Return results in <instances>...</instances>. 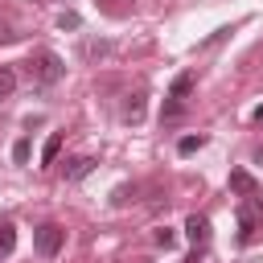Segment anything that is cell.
Listing matches in <instances>:
<instances>
[{
  "instance_id": "1",
  "label": "cell",
  "mask_w": 263,
  "mask_h": 263,
  "mask_svg": "<svg viewBox=\"0 0 263 263\" xmlns=\"http://www.w3.org/2000/svg\"><path fill=\"white\" fill-rule=\"evenodd\" d=\"M25 66H29L33 86H53V82H62V74H66V62H62L53 49H37Z\"/></svg>"
},
{
  "instance_id": "2",
  "label": "cell",
  "mask_w": 263,
  "mask_h": 263,
  "mask_svg": "<svg viewBox=\"0 0 263 263\" xmlns=\"http://www.w3.org/2000/svg\"><path fill=\"white\" fill-rule=\"evenodd\" d=\"M234 218H238V242H251V234L263 226V193H247L238 201Z\"/></svg>"
},
{
  "instance_id": "3",
  "label": "cell",
  "mask_w": 263,
  "mask_h": 263,
  "mask_svg": "<svg viewBox=\"0 0 263 263\" xmlns=\"http://www.w3.org/2000/svg\"><path fill=\"white\" fill-rule=\"evenodd\" d=\"M33 247H37V255H41V259H53V255L66 247V230H62L58 222H45V226H37V230H33Z\"/></svg>"
},
{
  "instance_id": "4",
  "label": "cell",
  "mask_w": 263,
  "mask_h": 263,
  "mask_svg": "<svg viewBox=\"0 0 263 263\" xmlns=\"http://www.w3.org/2000/svg\"><path fill=\"white\" fill-rule=\"evenodd\" d=\"M185 238H189L193 247H205V242H210V218H205V214H189V218H185Z\"/></svg>"
},
{
  "instance_id": "5",
  "label": "cell",
  "mask_w": 263,
  "mask_h": 263,
  "mask_svg": "<svg viewBox=\"0 0 263 263\" xmlns=\"http://www.w3.org/2000/svg\"><path fill=\"white\" fill-rule=\"evenodd\" d=\"M95 164H99L95 156H70V160L62 164V177H66V181H82V177L95 173Z\"/></svg>"
},
{
  "instance_id": "6",
  "label": "cell",
  "mask_w": 263,
  "mask_h": 263,
  "mask_svg": "<svg viewBox=\"0 0 263 263\" xmlns=\"http://www.w3.org/2000/svg\"><path fill=\"white\" fill-rule=\"evenodd\" d=\"M144 99H148L144 90L127 95V99H123V111H119V119H123V123H140V119H144Z\"/></svg>"
},
{
  "instance_id": "7",
  "label": "cell",
  "mask_w": 263,
  "mask_h": 263,
  "mask_svg": "<svg viewBox=\"0 0 263 263\" xmlns=\"http://www.w3.org/2000/svg\"><path fill=\"white\" fill-rule=\"evenodd\" d=\"M230 193L247 197V193H259V181L247 173V168H230Z\"/></svg>"
},
{
  "instance_id": "8",
  "label": "cell",
  "mask_w": 263,
  "mask_h": 263,
  "mask_svg": "<svg viewBox=\"0 0 263 263\" xmlns=\"http://www.w3.org/2000/svg\"><path fill=\"white\" fill-rule=\"evenodd\" d=\"M111 53V41H99V37H86L82 45H78V58L82 62H99V58H107Z\"/></svg>"
},
{
  "instance_id": "9",
  "label": "cell",
  "mask_w": 263,
  "mask_h": 263,
  "mask_svg": "<svg viewBox=\"0 0 263 263\" xmlns=\"http://www.w3.org/2000/svg\"><path fill=\"white\" fill-rule=\"evenodd\" d=\"M95 8H99L103 16H115V21H123V16L136 8V0H95Z\"/></svg>"
},
{
  "instance_id": "10",
  "label": "cell",
  "mask_w": 263,
  "mask_h": 263,
  "mask_svg": "<svg viewBox=\"0 0 263 263\" xmlns=\"http://www.w3.org/2000/svg\"><path fill=\"white\" fill-rule=\"evenodd\" d=\"M189 90H193V70H185V74H177V78H173L168 99H189Z\"/></svg>"
},
{
  "instance_id": "11",
  "label": "cell",
  "mask_w": 263,
  "mask_h": 263,
  "mask_svg": "<svg viewBox=\"0 0 263 263\" xmlns=\"http://www.w3.org/2000/svg\"><path fill=\"white\" fill-rule=\"evenodd\" d=\"M16 251V226L12 222H0V259H8Z\"/></svg>"
},
{
  "instance_id": "12",
  "label": "cell",
  "mask_w": 263,
  "mask_h": 263,
  "mask_svg": "<svg viewBox=\"0 0 263 263\" xmlns=\"http://www.w3.org/2000/svg\"><path fill=\"white\" fill-rule=\"evenodd\" d=\"M58 152H62V132H49V140L41 148V164H58Z\"/></svg>"
},
{
  "instance_id": "13",
  "label": "cell",
  "mask_w": 263,
  "mask_h": 263,
  "mask_svg": "<svg viewBox=\"0 0 263 263\" xmlns=\"http://www.w3.org/2000/svg\"><path fill=\"white\" fill-rule=\"evenodd\" d=\"M185 115V99H164V107H160V123H173V119H181Z\"/></svg>"
},
{
  "instance_id": "14",
  "label": "cell",
  "mask_w": 263,
  "mask_h": 263,
  "mask_svg": "<svg viewBox=\"0 0 263 263\" xmlns=\"http://www.w3.org/2000/svg\"><path fill=\"white\" fill-rule=\"evenodd\" d=\"M152 242L164 247V251H173V247H177V230H173V226H156V230H152Z\"/></svg>"
},
{
  "instance_id": "15",
  "label": "cell",
  "mask_w": 263,
  "mask_h": 263,
  "mask_svg": "<svg viewBox=\"0 0 263 263\" xmlns=\"http://www.w3.org/2000/svg\"><path fill=\"white\" fill-rule=\"evenodd\" d=\"M197 148H205V136H181V140H177V152H181V156H193Z\"/></svg>"
},
{
  "instance_id": "16",
  "label": "cell",
  "mask_w": 263,
  "mask_h": 263,
  "mask_svg": "<svg viewBox=\"0 0 263 263\" xmlns=\"http://www.w3.org/2000/svg\"><path fill=\"white\" fill-rule=\"evenodd\" d=\"M136 193H140V185H119L111 193V205H127V201H136Z\"/></svg>"
},
{
  "instance_id": "17",
  "label": "cell",
  "mask_w": 263,
  "mask_h": 263,
  "mask_svg": "<svg viewBox=\"0 0 263 263\" xmlns=\"http://www.w3.org/2000/svg\"><path fill=\"white\" fill-rule=\"evenodd\" d=\"M16 90V74H12V66H0V99H8Z\"/></svg>"
},
{
  "instance_id": "18",
  "label": "cell",
  "mask_w": 263,
  "mask_h": 263,
  "mask_svg": "<svg viewBox=\"0 0 263 263\" xmlns=\"http://www.w3.org/2000/svg\"><path fill=\"white\" fill-rule=\"evenodd\" d=\"M29 152H33L29 140H16V144H12V160H16V164H29Z\"/></svg>"
},
{
  "instance_id": "19",
  "label": "cell",
  "mask_w": 263,
  "mask_h": 263,
  "mask_svg": "<svg viewBox=\"0 0 263 263\" xmlns=\"http://www.w3.org/2000/svg\"><path fill=\"white\" fill-rule=\"evenodd\" d=\"M78 25H82L78 12H62V16H58V29H78Z\"/></svg>"
},
{
  "instance_id": "20",
  "label": "cell",
  "mask_w": 263,
  "mask_h": 263,
  "mask_svg": "<svg viewBox=\"0 0 263 263\" xmlns=\"http://www.w3.org/2000/svg\"><path fill=\"white\" fill-rule=\"evenodd\" d=\"M185 263H201V247H193V251L185 255Z\"/></svg>"
},
{
  "instance_id": "21",
  "label": "cell",
  "mask_w": 263,
  "mask_h": 263,
  "mask_svg": "<svg viewBox=\"0 0 263 263\" xmlns=\"http://www.w3.org/2000/svg\"><path fill=\"white\" fill-rule=\"evenodd\" d=\"M4 41H12V33H8V25H0V45H4Z\"/></svg>"
},
{
  "instance_id": "22",
  "label": "cell",
  "mask_w": 263,
  "mask_h": 263,
  "mask_svg": "<svg viewBox=\"0 0 263 263\" xmlns=\"http://www.w3.org/2000/svg\"><path fill=\"white\" fill-rule=\"evenodd\" d=\"M251 115H255V123H263V103H259V107H255Z\"/></svg>"
},
{
  "instance_id": "23",
  "label": "cell",
  "mask_w": 263,
  "mask_h": 263,
  "mask_svg": "<svg viewBox=\"0 0 263 263\" xmlns=\"http://www.w3.org/2000/svg\"><path fill=\"white\" fill-rule=\"evenodd\" d=\"M255 160H259V164H263V144H259V148H255Z\"/></svg>"
},
{
  "instance_id": "24",
  "label": "cell",
  "mask_w": 263,
  "mask_h": 263,
  "mask_svg": "<svg viewBox=\"0 0 263 263\" xmlns=\"http://www.w3.org/2000/svg\"><path fill=\"white\" fill-rule=\"evenodd\" d=\"M251 263H263V255H259V259H251Z\"/></svg>"
}]
</instances>
